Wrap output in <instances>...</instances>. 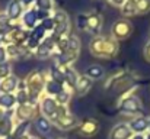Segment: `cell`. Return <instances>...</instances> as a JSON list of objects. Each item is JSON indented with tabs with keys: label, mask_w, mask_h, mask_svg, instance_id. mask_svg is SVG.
Masks as SVG:
<instances>
[{
	"label": "cell",
	"mask_w": 150,
	"mask_h": 139,
	"mask_svg": "<svg viewBox=\"0 0 150 139\" xmlns=\"http://www.w3.org/2000/svg\"><path fill=\"white\" fill-rule=\"evenodd\" d=\"M40 110L42 113V116L48 117V119H54L55 113H57V109H58V104L55 101L54 97H50V96H42L40 98Z\"/></svg>",
	"instance_id": "cell-6"
},
{
	"label": "cell",
	"mask_w": 150,
	"mask_h": 139,
	"mask_svg": "<svg viewBox=\"0 0 150 139\" xmlns=\"http://www.w3.org/2000/svg\"><path fill=\"white\" fill-rule=\"evenodd\" d=\"M139 13H149L150 12V0H134Z\"/></svg>",
	"instance_id": "cell-27"
},
{
	"label": "cell",
	"mask_w": 150,
	"mask_h": 139,
	"mask_svg": "<svg viewBox=\"0 0 150 139\" xmlns=\"http://www.w3.org/2000/svg\"><path fill=\"white\" fill-rule=\"evenodd\" d=\"M80 45H82V41L77 35H69V49L67 51L80 54Z\"/></svg>",
	"instance_id": "cell-22"
},
{
	"label": "cell",
	"mask_w": 150,
	"mask_h": 139,
	"mask_svg": "<svg viewBox=\"0 0 150 139\" xmlns=\"http://www.w3.org/2000/svg\"><path fill=\"white\" fill-rule=\"evenodd\" d=\"M146 139H150V133H149V135H147V136H146Z\"/></svg>",
	"instance_id": "cell-37"
},
{
	"label": "cell",
	"mask_w": 150,
	"mask_h": 139,
	"mask_svg": "<svg viewBox=\"0 0 150 139\" xmlns=\"http://www.w3.org/2000/svg\"><path fill=\"white\" fill-rule=\"evenodd\" d=\"M118 109L124 115H137V113H142L143 104L139 96H136L134 93H128L121 97L118 103Z\"/></svg>",
	"instance_id": "cell-2"
},
{
	"label": "cell",
	"mask_w": 150,
	"mask_h": 139,
	"mask_svg": "<svg viewBox=\"0 0 150 139\" xmlns=\"http://www.w3.org/2000/svg\"><path fill=\"white\" fill-rule=\"evenodd\" d=\"M38 104H18L16 110H15V115L16 117L21 120V122H29V119H34L37 117V113H38Z\"/></svg>",
	"instance_id": "cell-5"
},
{
	"label": "cell",
	"mask_w": 150,
	"mask_h": 139,
	"mask_svg": "<svg viewBox=\"0 0 150 139\" xmlns=\"http://www.w3.org/2000/svg\"><path fill=\"white\" fill-rule=\"evenodd\" d=\"M54 122H55L57 126L61 128V129H71V128L77 126V123H79L77 117H76L74 115H71V113H67V115L63 116V117H57V119H54Z\"/></svg>",
	"instance_id": "cell-16"
},
{
	"label": "cell",
	"mask_w": 150,
	"mask_h": 139,
	"mask_svg": "<svg viewBox=\"0 0 150 139\" xmlns=\"http://www.w3.org/2000/svg\"><path fill=\"white\" fill-rule=\"evenodd\" d=\"M143 52H144V58L150 62V39L146 42V45H144V51H143Z\"/></svg>",
	"instance_id": "cell-32"
},
{
	"label": "cell",
	"mask_w": 150,
	"mask_h": 139,
	"mask_svg": "<svg viewBox=\"0 0 150 139\" xmlns=\"http://www.w3.org/2000/svg\"><path fill=\"white\" fill-rule=\"evenodd\" d=\"M92 86H93V81H92L89 77H86V75L83 74V75H79L77 83H76L73 92L76 93L77 96H85V94H88V93L91 92Z\"/></svg>",
	"instance_id": "cell-12"
},
{
	"label": "cell",
	"mask_w": 150,
	"mask_h": 139,
	"mask_svg": "<svg viewBox=\"0 0 150 139\" xmlns=\"http://www.w3.org/2000/svg\"><path fill=\"white\" fill-rule=\"evenodd\" d=\"M35 128H37V131L40 132V133H44V135H47V133H50L51 129H52V126H51V122L48 117H45V116H37L35 117Z\"/></svg>",
	"instance_id": "cell-18"
},
{
	"label": "cell",
	"mask_w": 150,
	"mask_h": 139,
	"mask_svg": "<svg viewBox=\"0 0 150 139\" xmlns=\"http://www.w3.org/2000/svg\"><path fill=\"white\" fill-rule=\"evenodd\" d=\"M28 126H29V122H21V123L16 125V128L12 131V136L15 139H18V138H21V136H23V135H26Z\"/></svg>",
	"instance_id": "cell-23"
},
{
	"label": "cell",
	"mask_w": 150,
	"mask_h": 139,
	"mask_svg": "<svg viewBox=\"0 0 150 139\" xmlns=\"http://www.w3.org/2000/svg\"><path fill=\"white\" fill-rule=\"evenodd\" d=\"M4 139H15L13 136H7V138H4Z\"/></svg>",
	"instance_id": "cell-36"
},
{
	"label": "cell",
	"mask_w": 150,
	"mask_h": 139,
	"mask_svg": "<svg viewBox=\"0 0 150 139\" xmlns=\"http://www.w3.org/2000/svg\"><path fill=\"white\" fill-rule=\"evenodd\" d=\"M71 96H73V92H71V90L64 89L60 94H57L54 98H55V101H57L58 106H69V103H70V100H71Z\"/></svg>",
	"instance_id": "cell-21"
},
{
	"label": "cell",
	"mask_w": 150,
	"mask_h": 139,
	"mask_svg": "<svg viewBox=\"0 0 150 139\" xmlns=\"http://www.w3.org/2000/svg\"><path fill=\"white\" fill-rule=\"evenodd\" d=\"M131 136L133 131L130 129L128 123H118L109 132V139H131Z\"/></svg>",
	"instance_id": "cell-9"
},
{
	"label": "cell",
	"mask_w": 150,
	"mask_h": 139,
	"mask_svg": "<svg viewBox=\"0 0 150 139\" xmlns=\"http://www.w3.org/2000/svg\"><path fill=\"white\" fill-rule=\"evenodd\" d=\"M18 1H19L23 7H28V9H29L32 4H35V0H18Z\"/></svg>",
	"instance_id": "cell-33"
},
{
	"label": "cell",
	"mask_w": 150,
	"mask_h": 139,
	"mask_svg": "<svg viewBox=\"0 0 150 139\" xmlns=\"http://www.w3.org/2000/svg\"><path fill=\"white\" fill-rule=\"evenodd\" d=\"M128 126L130 129L133 131V133H143L149 129V119L144 117V116H137L134 119H131L128 122Z\"/></svg>",
	"instance_id": "cell-11"
},
{
	"label": "cell",
	"mask_w": 150,
	"mask_h": 139,
	"mask_svg": "<svg viewBox=\"0 0 150 139\" xmlns=\"http://www.w3.org/2000/svg\"><path fill=\"white\" fill-rule=\"evenodd\" d=\"M7 61V52H6V46L0 45V64Z\"/></svg>",
	"instance_id": "cell-30"
},
{
	"label": "cell",
	"mask_w": 150,
	"mask_h": 139,
	"mask_svg": "<svg viewBox=\"0 0 150 139\" xmlns=\"http://www.w3.org/2000/svg\"><path fill=\"white\" fill-rule=\"evenodd\" d=\"M98 129H99V125L93 119H85L80 123V133L83 136H93L98 132Z\"/></svg>",
	"instance_id": "cell-15"
},
{
	"label": "cell",
	"mask_w": 150,
	"mask_h": 139,
	"mask_svg": "<svg viewBox=\"0 0 150 139\" xmlns=\"http://www.w3.org/2000/svg\"><path fill=\"white\" fill-rule=\"evenodd\" d=\"M23 6L18 1V0H10L9 3H7V7H6V15L9 16V19L12 20V22H15V20H18V19H21L22 17V15H23Z\"/></svg>",
	"instance_id": "cell-10"
},
{
	"label": "cell",
	"mask_w": 150,
	"mask_h": 139,
	"mask_svg": "<svg viewBox=\"0 0 150 139\" xmlns=\"http://www.w3.org/2000/svg\"><path fill=\"white\" fill-rule=\"evenodd\" d=\"M102 25H103V19L99 13H91V15H86V29L91 35L93 36H99V32L102 29Z\"/></svg>",
	"instance_id": "cell-7"
},
{
	"label": "cell",
	"mask_w": 150,
	"mask_h": 139,
	"mask_svg": "<svg viewBox=\"0 0 150 139\" xmlns=\"http://www.w3.org/2000/svg\"><path fill=\"white\" fill-rule=\"evenodd\" d=\"M131 34H133V25L128 19H118L111 26V35L117 42L130 38Z\"/></svg>",
	"instance_id": "cell-4"
},
{
	"label": "cell",
	"mask_w": 150,
	"mask_h": 139,
	"mask_svg": "<svg viewBox=\"0 0 150 139\" xmlns=\"http://www.w3.org/2000/svg\"><path fill=\"white\" fill-rule=\"evenodd\" d=\"M29 36L35 38V39H37V41H40V42H42V41L47 38V31H45V29H44V28H42V26L38 23V25H37V26H35V28L31 31V35H29Z\"/></svg>",
	"instance_id": "cell-25"
},
{
	"label": "cell",
	"mask_w": 150,
	"mask_h": 139,
	"mask_svg": "<svg viewBox=\"0 0 150 139\" xmlns=\"http://www.w3.org/2000/svg\"><path fill=\"white\" fill-rule=\"evenodd\" d=\"M21 19H22L23 29L32 31V29L40 23V20H38V10H37L35 7H29V9H26V10L23 12V15H22Z\"/></svg>",
	"instance_id": "cell-8"
},
{
	"label": "cell",
	"mask_w": 150,
	"mask_h": 139,
	"mask_svg": "<svg viewBox=\"0 0 150 139\" xmlns=\"http://www.w3.org/2000/svg\"><path fill=\"white\" fill-rule=\"evenodd\" d=\"M131 139H146V136H143V135H140V133H136V135H133Z\"/></svg>",
	"instance_id": "cell-35"
},
{
	"label": "cell",
	"mask_w": 150,
	"mask_h": 139,
	"mask_svg": "<svg viewBox=\"0 0 150 139\" xmlns=\"http://www.w3.org/2000/svg\"><path fill=\"white\" fill-rule=\"evenodd\" d=\"M40 25H41L47 32H52V31H54V20H52V16L47 17V19H44V20H41Z\"/></svg>",
	"instance_id": "cell-29"
},
{
	"label": "cell",
	"mask_w": 150,
	"mask_h": 139,
	"mask_svg": "<svg viewBox=\"0 0 150 139\" xmlns=\"http://www.w3.org/2000/svg\"><path fill=\"white\" fill-rule=\"evenodd\" d=\"M35 9L44 10V12H51L54 9V1L52 0H35Z\"/></svg>",
	"instance_id": "cell-26"
},
{
	"label": "cell",
	"mask_w": 150,
	"mask_h": 139,
	"mask_svg": "<svg viewBox=\"0 0 150 139\" xmlns=\"http://www.w3.org/2000/svg\"><path fill=\"white\" fill-rule=\"evenodd\" d=\"M85 75L89 77L91 80H98V78H102L105 75V68L99 65V64H91L86 67L85 70Z\"/></svg>",
	"instance_id": "cell-17"
},
{
	"label": "cell",
	"mask_w": 150,
	"mask_h": 139,
	"mask_svg": "<svg viewBox=\"0 0 150 139\" xmlns=\"http://www.w3.org/2000/svg\"><path fill=\"white\" fill-rule=\"evenodd\" d=\"M16 104V97L13 93H0V107L4 110L13 109Z\"/></svg>",
	"instance_id": "cell-19"
},
{
	"label": "cell",
	"mask_w": 150,
	"mask_h": 139,
	"mask_svg": "<svg viewBox=\"0 0 150 139\" xmlns=\"http://www.w3.org/2000/svg\"><path fill=\"white\" fill-rule=\"evenodd\" d=\"M149 131H150V117H149Z\"/></svg>",
	"instance_id": "cell-38"
},
{
	"label": "cell",
	"mask_w": 150,
	"mask_h": 139,
	"mask_svg": "<svg viewBox=\"0 0 150 139\" xmlns=\"http://www.w3.org/2000/svg\"><path fill=\"white\" fill-rule=\"evenodd\" d=\"M121 12H122L124 16H134V15L139 13L137 12V7H136V3L131 1V0H127L125 1V4L121 7Z\"/></svg>",
	"instance_id": "cell-24"
},
{
	"label": "cell",
	"mask_w": 150,
	"mask_h": 139,
	"mask_svg": "<svg viewBox=\"0 0 150 139\" xmlns=\"http://www.w3.org/2000/svg\"><path fill=\"white\" fill-rule=\"evenodd\" d=\"M4 117H6V110H4L3 107H0V122H1Z\"/></svg>",
	"instance_id": "cell-34"
},
{
	"label": "cell",
	"mask_w": 150,
	"mask_h": 139,
	"mask_svg": "<svg viewBox=\"0 0 150 139\" xmlns=\"http://www.w3.org/2000/svg\"><path fill=\"white\" fill-rule=\"evenodd\" d=\"M125 1L127 0H108V3L111 6H114V7H122L125 4Z\"/></svg>",
	"instance_id": "cell-31"
},
{
	"label": "cell",
	"mask_w": 150,
	"mask_h": 139,
	"mask_svg": "<svg viewBox=\"0 0 150 139\" xmlns=\"http://www.w3.org/2000/svg\"><path fill=\"white\" fill-rule=\"evenodd\" d=\"M19 86V78L16 75H7L6 78L0 80V93H13L18 90Z\"/></svg>",
	"instance_id": "cell-14"
},
{
	"label": "cell",
	"mask_w": 150,
	"mask_h": 139,
	"mask_svg": "<svg viewBox=\"0 0 150 139\" xmlns=\"http://www.w3.org/2000/svg\"><path fill=\"white\" fill-rule=\"evenodd\" d=\"M52 16V20H54V31H52V38H60V36H64L67 35V31H69V26H70V17L66 12H54Z\"/></svg>",
	"instance_id": "cell-3"
},
{
	"label": "cell",
	"mask_w": 150,
	"mask_h": 139,
	"mask_svg": "<svg viewBox=\"0 0 150 139\" xmlns=\"http://www.w3.org/2000/svg\"><path fill=\"white\" fill-rule=\"evenodd\" d=\"M64 89H66L64 83H61V81H55V80H52V78H47L45 86H44V93H45V96L55 97L57 94H60Z\"/></svg>",
	"instance_id": "cell-13"
},
{
	"label": "cell",
	"mask_w": 150,
	"mask_h": 139,
	"mask_svg": "<svg viewBox=\"0 0 150 139\" xmlns=\"http://www.w3.org/2000/svg\"><path fill=\"white\" fill-rule=\"evenodd\" d=\"M131 1H134V0H131Z\"/></svg>",
	"instance_id": "cell-39"
},
{
	"label": "cell",
	"mask_w": 150,
	"mask_h": 139,
	"mask_svg": "<svg viewBox=\"0 0 150 139\" xmlns=\"http://www.w3.org/2000/svg\"><path fill=\"white\" fill-rule=\"evenodd\" d=\"M15 97H16V104H26V103H28V100H29V94H28V92H26L25 81H23V83H19Z\"/></svg>",
	"instance_id": "cell-20"
},
{
	"label": "cell",
	"mask_w": 150,
	"mask_h": 139,
	"mask_svg": "<svg viewBox=\"0 0 150 139\" xmlns=\"http://www.w3.org/2000/svg\"><path fill=\"white\" fill-rule=\"evenodd\" d=\"M89 52L93 57L111 59L118 52V42L112 36H93L89 42Z\"/></svg>",
	"instance_id": "cell-1"
},
{
	"label": "cell",
	"mask_w": 150,
	"mask_h": 139,
	"mask_svg": "<svg viewBox=\"0 0 150 139\" xmlns=\"http://www.w3.org/2000/svg\"><path fill=\"white\" fill-rule=\"evenodd\" d=\"M10 73H12V65H10V62H1L0 64V80L1 78H6L7 75H10Z\"/></svg>",
	"instance_id": "cell-28"
}]
</instances>
